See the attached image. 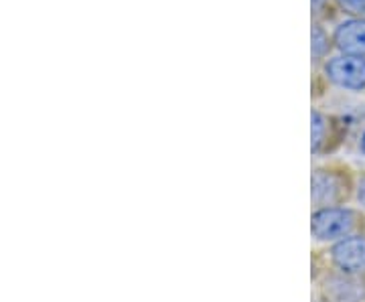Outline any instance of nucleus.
<instances>
[{"label": "nucleus", "instance_id": "9", "mask_svg": "<svg viewBox=\"0 0 365 302\" xmlns=\"http://www.w3.org/2000/svg\"><path fill=\"white\" fill-rule=\"evenodd\" d=\"M357 197L361 201V205H365V179L359 183V191H357Z\"/></svg>", "mask_w": 365, "mask_h": 302}, {"label": "nucleus", "instance_id": "3", "mask_svg": "<svg viewBox=\"0 0 365 302\" xmlns=\"http://www.w3.org/2000/svg\"><path fill=\"white\" fill-rule=\"evenodd\" d=\"M333 262L343 272H364L365 270V237L341 239L333 248Z\"/></svg>", "mask_w": 365, "mask_h": 302}, {"label": "nucleus", "instance_id": "8", "mask_svg": "<svg viewBox=\"0 0 365 302\" xmlns=\"http://www.w3.org/2000/svg\"><path fill=\"white\" fill-rule=\"evenodd\" d=\"M341 6L353 14H364L365 13V0H337Z\"/></svg>", "mask_w": 365, "mask_h": 302}, {"label": "nucleus", "instance_id": "11", "mask_svg": "<svg viewBox=\"0 0 365 302\" xmlns=\"http://www.w3.org/2000/svg\"><path fill=\"white\" fill-rule=\"evenodd\" d=\"M361 150L365 152V134H364V138H361Z\"/></svg>", "mask_w": 365, "mask_h": 302}, {"label": "nucleus", "instance_id": "10", "mask_svg": "<svg viewBox=\"0 0 365 302\" xmlns=\"http://www.w3.org/2000/svg\"><path fill=\"white\" fill-rule=\"evenodd\" d=\"M323 2H325V0H313V9H314V11H319V9L323 6Z\"/></svg>", "mask_w": 365, "mask_h": 302}, {"label": "nucleus", "instance_id": "6", "mask_svg": "<svg viewBox=\"0 0 365 302\" xmlns=\"http://www.w3.org/2000/svg\"><path fill=\"white\" fill-rule=\"evenodd\" d=\"M329 49V37L325 31L319 25L313 26V55L314 57H323Z\"/></svg>", "mask_w": 365, "mask_h": 302}, {"label": "nucleus", "instance_id": "4", "mask_svg": "<svg viewBox=\"0 0 365 302\" xmlns=\"http://www.w3.org/2000/svg\"><path fill=\"white\" fill-rule=\"evenodd\" d=\"M335 45L345 55L365 57V21H345L335 31Z\"/></svg>", "mask_w": 365, "mask_h": 302}, {"label": "nucleus", "instance_id": "2", "mask_svg": "<svg viewBox=\"0 0 365 302\" xmlns=\"http://www.w3.org/2000/svg\"><path fill=\"white\" fill-rule=\"evenodd\" d=\"M353 227V213L349 209H339V207H327V209L317 211L313 215V236L321 241L337 239V237L347 236Z\"/></svg>", "mask_w": 365, "mask_h": 302}, {"label": "nucleus", "instance_id": "5", "mask_svg": "<svg viewBox=\"0 0 365 302\" xmlns=\"http://www.w3.org/2000/svg\"><path fill=\"white\" fill-rule=\"evenodd\" d=\"M339 195V181L325 171H317L313 177V199L317 203H331Z\"/></svg>", "mask_w": 365, "mask_h": 302}, {"label": "nucleus", "instance_id": "7", "mask_svg": "<svg viewBox=\"0 0 365 302\" xmlns=\"http://www.w3.org/2000/svg\"><path fill=\"white\" fill-rule=\"evenodd\" d=\"M323 136H325V118L319 112H313V150H317L323 142Z\"/></svg>", "mask_w": 365, "mask_h": 302}, {"label": "nucleus", "instance_id": "1", "mask_svg": "<svg viewBox=\"0 0 365 302\" xmlns=\"http://www.w3.org/2000/svg\"><path fill=\"white\" fill-rule=\"evenodd\" d=\"M327 78L333 83L347 90H364L365 88V59L353 55L333 57L325 66Z\"/></svg>", "mask_w": 365, "mask_h": 302}]
</instances>
